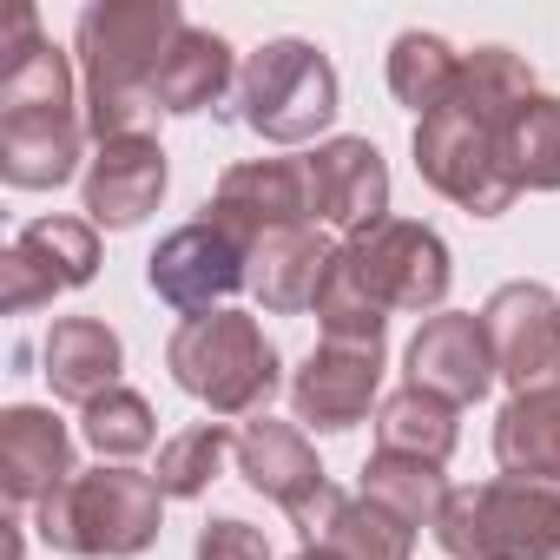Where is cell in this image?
<instances>
[{"label": "cell", "instance_id": "obj_27", "mask_svg": "<svg viewBox=\"0 0 560 560\" xmlns=\"http://www.w3.org/2000/svg\"><path fill=\"white\" fill-rule=\"evenodd\" d=\"M363 494H370V501H383L389 514H402L409 527L435 521V514H442V501H448L442 468H435V462H409V455H376V462L363 468Z\"/></svg>", "mask_w": 560, "mask_h": 560}, {"label": "cell", "instance_id": "obj_32", "mask_svg": "<svg viewBox=\"0 0 560 560\" xmlns=\"http://www.w3.org/2000/svg\"><path fill=\"white\" fill-rule=\"evenodd\" d=\"M8 560H27V553H21V527H8Z\"/></svg>", "mask_w": 560, "mask_h": 560}, {"label": "cell", "instance_id": "obj_33", "mask_svg": "<svg viewBox=\"0 0 560 560\" xmlns=\"http://www.w3.org/2000/svg\"><path fill=\"white\" fill-rule=\"evenodd\" d=\"M298 560H337V553H330V547H304Z\"/></svg>", "mask_w": 560, "mask_h": 560}, {"label": "cell", "instance_id": "obj_23", "mask_svg": "<svg viewBox=\"0 0 560 560\" xmlns=\"http://www.w3.org/2000/svg\"><path fill=\"white\" fill-rule=\"evenodd\" d=\"M455 402L429 396V389H396L376 409V455H409V462H448L455 455Z\"/></svg>", "mask_w": 560, "mask_h": 560}, {"label": "cell", "instance_id": "obj_16", "mask_svg": "<svg viewBox=\"0 0 560 560\" xmlns=\"http://www.w3.org/2000/svg\"><path fill=\"white\" fill-rule=\"evenodd\" d=\"M237 475L257 488V494H270L277 508H291V521H304L317 501H324V468H317V448L291 429V422H270V416H250L244 429H237Z\"/></svg>", "mask_w": 560, "mask_h": 560}, {"label": "cell", "instance_id": "obj_2", "mask_svg": "<svg viewBox=\"0 0 560 560\" xmlns=\"http://www.w3.org/2000/svg\"><path fill=\"white\" fill-rule=\"evenodd\" d=\"M0 178L21 191H47L67 185L80 165V113H73V73L54 54V40H40L34 8L8 14V47H0Z\"/></svg>", "mask_w": 560, "mask_h": 560}, {"label": "cell", "instance_id": "obj_7", "mask_svg": "<svg viewBox=\"0 0 560 560\" xmlns=\"http://www.w3.org/2000/svg\"><path fill=\"white\" fill-rule=\"evenodd\" d=\"M237 119L277 145H304L337 119V67L311 40H270L237 73Z\"/></svg>", "mask_w": 560, "mask_h": 560}, {"label": "cell", "instance_id": "obj_3", "mask_svg": "<svg viewBox=\"0 0 560 560\" xmlns=\"http://www.w3.org/2000/svg\"><path fill=\"white\" fill-rule=\"evenodd\" d=\"M185 34L172 0H100L80 14V67H86V126L100 145L145 139L152 73Z\"/></svg>", "mask_w": 560, "mask_h": 560}, {"label": "cell", "instance_id": "obj_28", "mask_svg": "<svg viewBox=\"0 0 560 560\" xmlns=\"http://www.w3.org/2000/svg\"><path fill=\"white\" fill-rule=\"evenodd\" d=\"M237 448V435H224L218 422H198V429H185V435H172L165 448H159V488L172 494V501H191V494H205L211 488V475L224 468V455Z\"/></svg>", "mask_w": 560, "mask_h": 560}, {"label": "cell", "instance_id": "obj_13", "mask_svg": "<svg viewBox=\"0 0 560 560\" xmlns=\"http://www.w3.org/2000/svg\"><path fill=\"white\" fill-rule=\"evenodd\" d=\"M337 270V244L317 224H291V231H270L244 250V291L264 311H317L324 284Z\"/></svg>", "mask_w": 560, "mask_h": 560}, {"label": "cell", "instance_id": "obj_14", "mask_svg": "<svg viewBox=\"0 0 560 560\" xmlns=\"http://www.w3.org/2000/svg\"><path fill=\"white\" fill-rule=\"evenodd\" d=\"M494 350H488V330L481 317L468 311H442L416 330L409 343V389H429L442 402H481L488 383H494Z\"/></svg>", "mask_w": 560, "mask_h": 560}, {"label": "cell", "instance_id": "obj_10", "mask_svg": "<svg viewBox=\"0 0 560 560\" xmlns=\"http://www.w3.org/2000/svg\"><path fill=\"white\" fill-rule=\"evenodd\" d=\"M152 291L172 304V311H191V317H211L237 284H244V244L224 231V224H211V218H198V224H185V231H172L159 250H152Z\"/></svg>", "mask_w": 560, "mask_h": 560}, {"label": "cell", "instance_id": "obj_12", "mask_svg": "<svg viewBox=\"0 0 560 560\" xmlns=\"http://www.w3.org/2000/svg\"><path fill=\"white\" fill-rule=\"evenodd\" d=\"M211 224H224L244 250L270 231L311 224V172L291 159H244L211 191Z\"/></svg>", "mask_w": 560, "mask_h": 560}, {"label": "cell", "instance_id": "obj_5", "mask_svg": "<svg viewBox=\"0 0 560 560\" xmlns=\"http://www.w3.org/2000/svg\"><path fill=\"white\" fill-rule=\"evenodd\" d=\"M165 363H172L178 389L211 402L218 416H250L277 389V350L264 343L257 317H244V311L185 317L172 350H165Z\"/></svg>", "mask_w": 560, "mask_h": 560}, {"label": "cell", "instance_id": "obj_20", "mask_svg": "<svg viewBox=\"0 0 560 560\" xmlns=\"http://www.w3.org/2000/svg\"><path fill=\"white\" fill-rule=\"evenodd\" d=\"M494 455L514 481H560V383L514 389V402L494 422Z\"/></svg>", "mask_w": 560, "mask_h": 560}, {"label": "cell", "instance_id": "obj_8", "mask_svg": "<svg viewBox=\"0 0 560 560\" xmlns=\"http://www.w3.org/2000/svg\"><path fill=\"white\" fill-rule=\"evenodd\" d=\"M337 270L376 311H435L448 298V250L416 218H383L337 250Z\"/></svg>", "mask_w": 560, "mask_h": 560}, {"label": "cell", "instance_id": "obj_21", "mask_svg": "<svg viewBox=\"0 0 560 560\" xmlns=\"http://www.w3.org/2000/svg\"><path fill=\"white\" fill-rule=\"evenodd\" d=\"M47 383H54V396H67V402H80V409H93L100 396H113V383H119V337L100 324V317H60L54 330H47Z\"/></svg>", "mask_w": 560, "mask_h": 560}, {"label": "cell", "instance_id": "obj_19", "mask_svg": "<svg viewBox=\"0 0 560 560\" xmlns=\"http://www.w3.org/2000/svg\"><path fill=\"white\" fill-rule=\"evenodd\" d=\"M159 191H165V152H159L152 132L100 145V159L86 172V211H93V224L126 231V224H139L159 205Z\"/></svg>", "mask_w": 560, "mask_h": 560}, {"label": "cell", "instance_id": "obj_15", "mask_svg": "<svg viewBox=\"0 0 560 560\" xmlns=\"http://www.w3.org/2000/svg\"><path fill=\"white\" fill-rule=\"evenodd\" d=\"M304 172H311V211L324 224H337L350 237L383 224V211H389V165H383V152L370 139H330V145H317V159Z\"/></svg>", "mask_w": 560, "mask_h": 560}, {"label": "cell", "instance_id": "obj_26", "mask_svg": "<svg viewBox=\"0 0 560 560\" xmlns=\"http://www.w3.org/2000/svg\"><path fill=\"white\" fill-rule=\"evenodd\" d=\"M455 73H462V54H448V40L435 34H402L389 47V93L416 113H435L455 93Z\"/></svg>", "mask_w": 560, "mask_h": 560}, {"label": "cell", "instance_id": "obj_22", "mask_svg": "<svg viewBox=\"0 0 560 560\" xmlns=\"http://www.w3.org/2000/svg\"><path fill=\"white\" fill-rule=\"evenodd\" d=\"M224 86H231V47L205 27H185L152 73V106L159 113H198V106H218Z\"/></svg>", "mask_w": 560, "mask_h": 560}, {"label": "cell", "instance_id": "obj_30", "mask_svg": "<svg viewBox=\"0 0 560 560\" xmlns=\"http://www.w3.org/2000/svg\"><path fill=\"white\" fill-rule=\"evenodd\" d=\"M80 429H86V442H93L100 455H139V448H152V409H145V396H132V389L100 396Z\"/></svg>", "mask_w": 560, "mask_h": 560}, {"label": "cell", "instance_id": "obj_31", "mask_svg": "<svg viewBox=\"0 0 560 560\" xmlns=\"http://www.w3.org/2000/svg\"><path fill=\"white\" fill-rule=\"evenodd\" d=\"M198 560H270V547L250 521H211L198 534Z\"/></svg>", "mask_w": 560, "mask_h": 560}, {"label": "cell", "instance_id": "obj_29", "mask_svg": "<svg viewBox=\"0 0 560 560\" xmlns=\"http://www.w3.org/2000/svg\"><path fill=\"white\" fill-rule=\"evenodd\" d=\"M317 317H324V343L383 350V324H389V311H376L343 270H330V284H324V298H317Z\"/></svg>", "mask_w": 560, "mask_h": 560}, {"label": "cell", "instance_id": "obj_11", "mask_svg": "<svg viewBox=\"0 0 560 560\" xmlns=\"http://www.w3.org/2000/svg\"><path fill=\"white\" fill-rule=\"evenodd\" d=\"M481 330L494 350V370L514 389L534 383H560V304L540 284H501L481 304Z\"/></svg>", "mask_w": 560, "mask_h": 560}, {"label": "cell", "instance_id": "obj_1", "mask_svg": "<svg viewBox=\"0 0 560 560\" xmlns=\"http://www.w3.org/2000/svg\"><path fill=\"white\" fill-rule=\"evenodd\" d=\"M527 100H534V73L521 54H508V47L462 54L455 93L435 113H422V126H416L422 178L442 198H455L462 211L501 218L521 198V185L508 178V126Z\"/></svg>", "mask_w": 560, "mask_h": 560}, {"label": "cell", "instance_id": "obj_17", "mask_svg": "<svg viewBox=\"0 0 560 560\" xmlns=\"http://www.w3.org/2000/svg\"><path fill=\"white\" fill-rule=\"evenodd\" d=\"M376 383H383V350L324 343V350L304 357V370H298V383H291L298 422H311V429H350V422L370 416Z\"/></svg>", "mask_w": 560, "mask_h": 560}, {"label": "cell", "instance_id": "obj_24", "mask_svg": "<svg viewBox=\"0 0 560 560\" xmlns=\"http://www.w3.org/2000/svg\"><path fill=\"white\" fill-rule=\"evenodd\" d=\"M317 547H330L337 560H409L416 553V527L402 514H389L383 501H370V494H357V501L343 494L330 527L317 534Z\"/></svg>", "mask_w": 560, "mask_h": 560}, {"label": "cell", "instance_id": "obj_6", "mask_svg": "<svg viewBox=\"0 0 560 560\" xmlns=\"http://www.w3.org/2000/svg\"><path fill=\"white\" fill-rule=\"evenodd\" d=\"M435 540L455 560H553L560 553V494L540 481L455 488L435 514Z\"/></svg>", "mask_w": 560, "mask_h": 560}, {"label": "cell", "instance_id": "obj_4", "mask_svg": "<svg viewBox=\"0 0 560 560\" xmlns=\"http://www.w3.org/2000/svg\"><path fill=\"white\" fill-rule=\"evenodd\" d=\"M165 488L132 468H93L73 475L54 501H40V540L80 560H126L159 540Z\"/></svg>", "mask_w": 560, "mask_h": 560}, {"label": "cell", "instance_id": "obj_18", "mask_svg": "<svg viewBox=\"0 0 560 560\" xmlns=\"http://www.w3.org/2000/svg\"><path fill=\"white\" fill-rule=\"evenodd\" d=\"M73 481V442L67 422L47 409H8L0 416V488L14 508H40Z\"/></svg>", "mask_w": 560, "mask_h": 560}, {"label": "cell", "instance_id": "obj_25", "mask_svg": "<svg viewBox=\"0 0 560 560\" xmlns=\"http://www.w3.org/2000/svg\"><path fill=\"white\" fill-rule=\"evenodd\" d=\"M508 178L521 191H560V100L534 93L508 126Z\"/></svg>", "mask_w": 560, "mask_h": 560}, {"label": "cell", "instance_id": "obj_9", "mask_svg": "<svg viewBox=\"0 0 560 560\" xmlns=\"http://www.w3.org/2000/svg\"><path fill=\"white\" fill-rule=\"evenodd\" d=\"M100 270V237L86 218H40L27 224L8 257H0V311L27 317L40 304H54L60 291H80Z\"/></svg>", "mask_w": 560, "mask_h": 560}]
</instances>
